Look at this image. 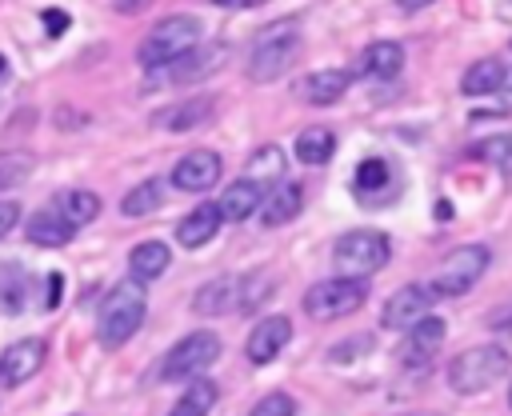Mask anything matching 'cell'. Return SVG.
I'll return each mask as SVG.
<instances>
[{
    "label": "cell",
    "instance_id": "obj_19",
    "mask_svg": "<svg viewBox=\"0 0 512 416\" xmlns=\"http://www.w3.org/2000/svg\"><path fill=\"white\" fill-rule=\"evenodd\" d=\"M396 188H400V180H396L388 160L372 156L356 168V196L360 200H388V196H396Z\"/></svg>",
    "mask_w": 512,
    "mask_h": 416
},
{
    "label": "cell",
    "instance_id": "obj_6",
    "mask_svg": "<svg viewBox=\"0 0 512 416\" xmlns=\"http://www.w3.org/2000/svg\"><path fill=\"white\" fill-rule=\"evenodd\" d=\"M488 260L492 252L484 244H460L444 256V264L436 268V276L428 280V292L432 296H464L476 288V280L488 272Z\"/></svg>",
    "mask_w": 512,
    "mask_h": 416
},
{
    "label": "cell",
    "instance_id": "obj_40",
    "mask_svg": "<svg viewBox=\"0 0 512 416\" xmlns=\"http://www.w3.org/2000/svg\"><path fill=\"white\" fill-rule=\"evenodd\" d=\"M112 8H116L120 16H140L144 8H152V0H112Z\"/></svg>",
    "mask_w": 512,
    "mask_h": 416
},
{
    "label": "cell",
    "instance_id": "obj_22",
    "mask_svg": "<svg viewBox=\"0 0 512 416\" xmlns=\"http://www.w3.org/2000/svg\"><path fill=\"white\" fill-rule=\"evenodd\" d=\"M504 76H508L504 60L500 56H484V60L468 64V72L460 76V92L464 96H492V92L504 88Z\"/></svg>",
    "mask_w": 512,
    "mask_h": 416
},
{
    "label": "cell",
    "instance_id": "obj_39",
    "mask_svg": "<svg viewBox=\"0 0 512 416\" xmlns=\"http://www.w3.org/2000/svg\"><path fill=\"white\" fill-rule=\"evenodd\" d=\"M16 220H20V204H12V200H0V240L16 228Z\"/></svg>",
    "mask_w": 512,
    "mask_h": 416
},
{
    "label": "cell",
    "instance_id": "obj_13",
    "mask_svg": "<svg viewBox=\"0 0 512 416\" xmlns=\"http://www.w3.org/2000/svg\"><path fill=\"white\" fill-rule=\"evenodd\" d=\"M440 344H444V320H440V316H424V320H416V324L408 328V336L400 340V364L420 372V368H428V364L436 360Z\"/></svg>",
    "mask_w": 512,
    "mask_h": 416
},
{
    "label": "cell",
    "instance_id": "obj_46",
    "mask_svg": "<svg viewBox=\"0 0 512 416\" xmlns=\"http://www.w3.org/2000/svg\"><path fill=\"white\" fill-rule=\"evenodd\" d=\"M508 52H512V44H508Z\"/></svg>",
    "mask_w": 512,
    "mask_h": 416
},
{
    "label": "cell",
    "instance_id": "obj_27",
    "mask_svg": "<svg viewBox=\"0 0 512 416\" xmlns=\"http://www.w3.org/2000/svg\"><path fill=\"white\" fill-rule=\"evenodd\" d=\"M332 152H336V136H332V128H324V124H312V128H304V132L296 136V160H300V164L320 168V164L332 160Z\"/></svg>",
    "mask_w": 512,
    "mask_h": 416
},
{
    "label": "cell",
    "instance_id": "obj_20",
    "mask_svg": "<svg viewBox=\"0 0 512 416\" xmlns=\"http://www.w3.org/2000/svg\"><path fill=\"white\" fill-rule=\"evenodd\" d=\"M364 76H376V80H392V76H400V68H404V44H396V40H376V44H368L364 52H360V64H356Z\"/></svg>",
    "mask_w": 512,
    "mask_h": 416
},
{
    "label": "cell",
    "instance_id": "obj_17",
    "mask_svg": "<svg viewBox=\"0 0 512 416\" xmlns=\"http://www.w3.org/2000/svg\"><path fill=\"white\" fill-rule=\"evenodd\" d=\"M220 224H224V216H220V204H196L188 216H180L176 220V240L184 244V248H204L216 232H220Z\"/></svg>",
    "mask_w": 512,
    "mask_h": 416
},
{
    "label": "cell",
    "instance_id": "obj_23",
    "mask_svg": "<svg viewBox=\"0 0 512 416\" xmlns=\"http://www.w3.org/2000/svg\"><path fill=\"white\" fill-rule=\"evenodd\" d=\"M212 108H216L212 96H192V100H180V104L156 112V124L168 128V132H188V128H200L212 116Z\"/></svg>",
    "mask_w": 512,
    "mask_h": 416
},
{
    "label": "cell",
    "instance_id": "obj_5",
    "mask_svg": "<svg viewBox=\"0 0 512 416\" xmlns=\"http://www.w3.org/2000/svg\"><path fill=\"white\" fill-rule=\"evenodd\" d=\"M508 348L500 344H476V348H464L460 356H452L448 364V388L460 392V396H476V392H488L504 372H508Z\"/></svg>",
    "mask_w": 512,
    "mask_h": 416
},
{
    "label": "cell",
    "instance_id": "obj_37",
    "mask_svg": "<svg viewBox=\"0 0 512 416\" xmlns=\"http://www.w3.org/2000/svg\"><path fill=\"white\" fill-rule=\"evenodd\" d=\"M40 20H44V32H48V36H60V32L68 28V12H64V8H48Z\"/></svg>",
    "mask_w": 512,
    "mask_h": 416
},
{
    "label": "cell",
    "instance_id": "obj_18",
    "mask_svg": "<svg viewBox=\"0 0 512 416\" xmlns=\"http://www.w3.org/2000/svg\"><path fill=\"white\" fill-rule=\"evenodd\" d=\"M52 208L64 216V224L72 232H80V228H88L100 216V196L88 192V188H64V192L52 196Z\"/></svg>",
    "mask_w": 512,
    "mask_h": 416
},
{
    "label": "cell",
    "instance_id": "obj_36",
    "mask_svg": "<svg viewBox=\"0 0 512 416\" xmlns=\"http://www.w3.org/2000/svg\"><path fill=\"white\" fill-rule=\"evenodd\" d=\"M60 284H64L60 272H48V280H44V288H40V308H44V312H52V308L60 304Z\"/></svg>",
    "mask_w": 512,
    "mask_h": 416
},
{
    "label": "cell",
    "instance_id": "obj_14",
    "mask_svg": "<svg viewBox=\"0 0 512 416\" xmlns=\"http://www.w3.org/2000/svg\"><path fill=\"white\" fill-rule=\"evenodd\" d=\"M288 340H292V320H288V316H264V320L248 332L244 356H248L252 364H272V360L284 352Z\"/></svg>",
    "mask_w": 512,
    "mask_h": 416
},
{
    "label": "cell",
    "instance_id": "obj_29",
    "mask_svg": "<svg viewBox=\"0 0 512 416\" xmlns=\"http://www.w3.org/2000/svg\"><path fill=\"white\" fill-rule=\"evenodd\" d=\"M216 396H220V392H216V384L200 376V380H192V384L184 388V396L176 400V408H172L168 416H208V412H212V404H216Z\"/></svg>",
    "mask_w": 512,
    "mask_h": 416
},
{
    "label": "cell",
    "instance_id": "obj_28",
    "mask_svg": "<svg viewBox=\"0 0 512 416\" xmlns=\"http://www.w3.org/2000/svg\"><path fill=\"white\" fill-rule=\"evenodd\" d=\"M236 292H240V304H236V312H256L272 292H276V280L268 276V272H244V276H236Z\"/></svg>",
    "mask_w": 512,
    "mask_h": 416
},
{
    "label": "cell",
    "instance_id": "obj_26",
    "mask_svg": "<svg viewBox=\"0 0 512 416\" xmlns=\"http://www.w3.org/2000/svg\"><path fill=\"white\" fill-rule=\"evenodd\" d=\"M260 200H264V188L244 176V180H236V184L224 188V196H220V216L232 220V224H240V220H248L252 212H260Z\"/></svg>",
    "mask_w": 512,
    "mask_h": 416
},
{
    "label": "cell",
    "instance_id": "obj_24",
    "mask_svg": "<svg viewBox=\"0 0 512 416\" xmlns=\"http://www.w3.org/2000/svg\"><path fill=\"white\" fill-rule=\"evenodd\" d=\"M72 236H76V232L64 224V216H60L52 204H44L40 212L28 216V240H32L36 248H64Z\"/></svg>",
    "mask_w": 512,
    "mask_h": 416
},
{
    "label": "cell",
    "instance_id": "obj_16",
    "mask_svg": "<svg viewBox=\"0 0 512 416\" xmlns=\"http://www.w3.org/2000/svg\"><path fill=\"white\" fill-rule=\"evenodd\" d=\"M300 208H304V188H300V180H276V184L268 188V196L260 200V216H264L268 228L296 220Z\"/></svg>",
    "mask_w": 512,
    "mask_h": 416
},
{
    "label": "cell",
    "instance_id": "obj_4",
    "mask_svg": "<svg viewBox=\"0 0 512 416\" xmlns=\"http://www.w3.org/2000/svg\"><path fill=\"white\" fill-rule=\"evenodd\" d=\"M388 256H392V244L380 228H352L332 244V268L336 276H348V280H368L388 264Z\"/></svg>",
    "mask_w": 512,
    "mask_h": 416
},
{
    "label": "cell",
    "instance_id": "obj_2",
    "mask_svg": "<svg viewBox=\"0 0 512 416\" xmlns=\"http://www.w3.org/2000/svg\"><path fill=\"white\" fill-rule=\"evenodd\" d=\"M200 36H204V28H200V20L188 16V12H176V16L156 20V24L148 28V36L140 40V68H144V72L168 68L172 60H180L184 52H192V48L200 44Z\"/></svg>",
    "mask_w": 512,
    "mask_h": 416
},
{
    "label": "cell",
    "instance_id": "obj_38",
    "mask_svg": "<svg viewBox=\"0 0 512 416\" xmlns=\"http://www.w3.org/2000/svg\"><path fill=\"white\" fill-rule=\"evenodd\" d=\"M352 352H372V336H352V344L348 348H332L328 360H348Z\"/></svg>",
    "mask_w": 512,
    "mask_h": 416
},
{
    "label": "cell",
    "instance_id": "obj_34",
    "mask_svg": "<svg viewBox=\"0 0 512 416\" xmlns=\"http://www.w3.org/2000/svg\"><path fill=\"white\" fill-rule=\"evenodd\" d=\"M32 172V156L28 152H0V192L16 188L20 180H28Z\"/></svg>",
    "mask_w": 512,
    "mask_h": 416
},
{
    "label": "cell",
    "instance_id": "obj_21",
    "mask_svg": "<svg viewBox=\"0 0 512 416\" xmlns=\"http://www.w3.org/2000/svg\"><path fill=\"white\" fill-rule=\"evenodd\" d=\"M168 264H172V248H168L164 240H144V244H136V248L128 252V272H132V280H140V284L164 276Z\"/></svg>",
    "mask_w": 512,
    "mask_h": 416
},
{
    "label": "cell",
    "instance_id": "obj_42",
    "mask_svg": "<svg viewBox=\"0 0 512 416\" xmlns=\"http://www.w3.org/2000/svg\"><path fill=\"white\" fill-rule=\"evenodd\" d=\"M404 12H420V8H428V4H436V0H396Z\"/></svg>",
    "mask_w": 512,
    "mask_h": 416
},
{
    "label": "cell",
    "instance_id": "obj_41",
    "mask_svg": "<svg viewBox=\"0 0 512 416\" xmlns=\"http://www.w3.org/2000/svg\"><path fill=\"white\" fill-rule=\"evenodd\" d=\"M220 8H260V4H268V0H216Z\"/></svg>",
    "mask_w": 512,
    "mask_h": 416
},
{
    "label": "cell",
    "instance_id": "obj_25",
    "mask_svg": "<svg viewBox=\"0 0 512 416\" xmlns=\"http://www.w3.org/2000/svg\"><path fill=\"white\" fill-rule=\"evenodd\" d=\"M236 304H240L236 276H216V280H208V284L196 292L192 312H200V316H224V312H236Z\"/></svg>",
    "mask_w": 512,
    "mask_h": 416
},
{
    "label": "cell",
    "instance_id": "obj_7",
    "mask_svg": "<svg viewBox=\"0 0 512 416\" xmlns=\"http://www.w3.org/2000/svg\"><path fill=\"white\" fill-rule=\"evenodd\" d=\"M216 360H220V336L216 332H188L160 360V380L164 384H172V380H200Z\"/></svg>",
    "mask_w": 512,
    "mask_h": 416
},
{
    "label": "cell",
    "instance_id": "obj_15",
    "mask_svg": "<svg viewBox=\"0 0 512 416\" xmlns=\"http://www.w3.org/2000/svg\"><path fill=\"white\" fill-rule=\"evenodd\" d=\"M348 72L344 68H316V72H308L304 80H300V88H296V96L304 100V104H312V108H328V104H336L344 92H348Z\"/></svg>",
    "mask_w": 512,
    "mask_h": 416
},
{
    "label": "cell",
    "instance_id": "obj_1",
    "mask_svg": "<svg viewBox=\"0 0 512 416\" xmlns=\"http://www.w3.org/2000/svg\"><path fill=\"white\" fill-rule=\"evenodd\" d=\"M144 312H148V296H144V284L140 280H120L104 304H100V316H96V340L104 348H120L136 336V328L144 324Z\"/></svg>",
    "mask_w": 512,
    "mask_h": 416
},
{
    "label": "cell",
    "instance_id": "obj_3",
    "mask_svg": "<svg viewBox=\"0 0 512 416\" xmlns=\"http://www.w3.org/2000/svg\"><path fill=\"white\" fill-rule=\"evenodd\" d=\"M300 48H304V36H300V24L296 20H280V24L264 28L252 40V48H248V80L268 84V80L284 76L296 64Z\"/></svg>",
    "mask_w": 512,
    "mask_h": 416
},
{
    "label": "cell",
    "instance_id": "obj_31",
    "mask_svg": "<svg viewBox=\"0 0 512 416\" xmlns=\"http://www.w3.org/2000/svg\"><path fill=\"white\" fill-rule=\"evenodd\" d=\"M252 184H264V180H284V152L276 148V144H264V148H256L252 152V160H248V172H244Z\"/></svg>",
    "mask_w": 512,
    "mask_h": 416
},
{
    "label": "cell",
    "instance_id": "obj_43",
    "mask_svg": "<svg viewBox=\"0 0 512 416\" xmlns=\"http://www.w3.org/2000/svg\"><path fill=\"white\" fill-rule=\"evenodd\" d=\"M500 92H504V96H512V72L504 76V88H500Z\"/></svg>",
    "mask_w": 512,
    "mask_h": 416
},
{
    "label": "cell",
    "instance_id": "obj_35",
    "mask_svg": "<svg viewBox=\"0 0 512 416\" xmlns=\"http://www.w3.org/2000/svg\"><path fill=\"white\" fill-rule=\"evenodd\" d=\"M248 416H296V400L288 392H268L256 400V408Z\"/></svg>",
    "mask_w": 512,
    "mask_h": 416
},
{
    "label": "cell",
    "instance_id": "obj_32",
    "mask_svg": "<svg viewBox=\"0 0 512 416\" xmlns=\"http://www.w3.org/2000/svg\"><path fill=\"white\" fill-rule=\"evenodd\" d=\"M160 200H164L160 180H144V184H136V188L120 200V212H124V216H148V212L160 208Z\"/></svg>",
    "mask_w": 512,
    "mask_h": 416
},
{
    "label": "cell",
    "instance_id": "obj_30",
    "mask_svg": "<svg viewBox=\"0 0 512 416\" xmlns=\"http://www.w3.org/2000/svg\"><path fill=\"white\" fill-rule=\"evenodd\" d=\"M28 304V276L20 264H0V308L4 312H24Z\"/></svg>",
    "mask_w": 512,
    "mask_h": 416
},
{
    "label": "cell",
    "instance_id": "obj_10",
    "mask_svg": "<svg viewBox=\"0 0 512 416\" xmlns=\"http://www.w3.org/2000/svg\"><path fill=\"white\" fill-rule=\"evenodd\" d=\"M44 356H48V344L40 336H24V340L8 344L0 352V388H16V384L32 380L40 372Z\"/></svg>",
    "mask_w": 512,
    "mask_h": 416
},
{
    "label": "cell",
    "instance_id": "obj_33",
    "mask_svg": "<svg viewBox=\"0 0 512 416\" xmlns=\"http://www.w3.org/2000/svg\"><path fill=\"white\" fill-rule=\"evenodd\" d=\"M476 156H484L496 172L512 176V132H500V136H492V140L476 144Z\"/></svg>",
    "mask_w": 512,
    "mask_h": 416
},
{
    "label": "cell",
    "instance_id": "obj_8",
    "mask_svg": "<svg viewBox=\"0 0 512 416\" xmlns=\"http://www.w3.org/2000/svg\"><path fill=\"white\" fill-rule=\"evenodd\" d=\"M364 300H368V280L332 276L304 292V312L312 320H340V316H352L356 308H364Z\"/></svg>",
    "mask_w": 512,
    "mask_h": 416
},
{
    "label": "cell",
    "instance_id": "obj_44",
    "mask_svg": "<svg viewBox=\"0 0 512 416\" xmlns=\"http://www.w3.org/2000/svg\"><path fill=\"white\" fill-rule=\"evenodd\" d=\"M4 72H8V60H4V56H0V76H4Z\"/></svg>",
    "mask_w": 512,
    "mask_h": 416
},
{
    "label": "cell",
    "instance_id": "obj_45",
    "mask_svg": "<svg viewBox=\"0 0 512 416\" xmlns=\"http://www.w3.org/2000/svg\"><path fill=\"white\" fill-rule=\"evenodd\" d=\"M508 404H512V384H508Z\"/></svg>",
    "mask_w": 512,
    "mask_h": 416
},
{
    "label": "cell",
    "instance_id": "obj_11",
    "mask_svg": "<svg viewBox=\"0 0 512 416\" xmlns=\"http://www.w3.org/2000/svg\"><path fill=\"white\" fill-rule=\"evenodd\" d=\"M220 172H224V160L212 148H196L172 164V184L180 192H208L220 180Z\"/></svg>",
    "mask_w": 512,
    "mask_h": 416
},
{
    "label": "cell",
    "instance_id": "obj_9",
    "mask_svg": "<svg viewBox=\"0 0 512 416\" xmlns=\"http://www.w3.org/2000/svg\"><path fill=\"white\" fill-rule=\"evenodd\" d=\"M224 60H228V48H224V44H196L192 52H184L180 60H172L168 68L148 72V76H152L148 88H164V84H200V80H208L212 72H220Z\"/></svg>",
    "mask_w": 512,
    "mask_h": 416
},
{
    "label": "cell",
    "instance_id": "obj_12",
    "mask_svg": "<svg viewBox=\"0 0 512 416\" xmlns=\"http://www.w3.org/2000/svg\"><path fill=\"white\" fill-rule=\"evenodd\" d=\"M432 292H428V284H404L400 292H392L388 300H384V312H380V324L384 328H412L416 320H424V316H432Z\"/></svg>",
    "mask_w": 512,
    "mask_h": 416
}]
</instances>
